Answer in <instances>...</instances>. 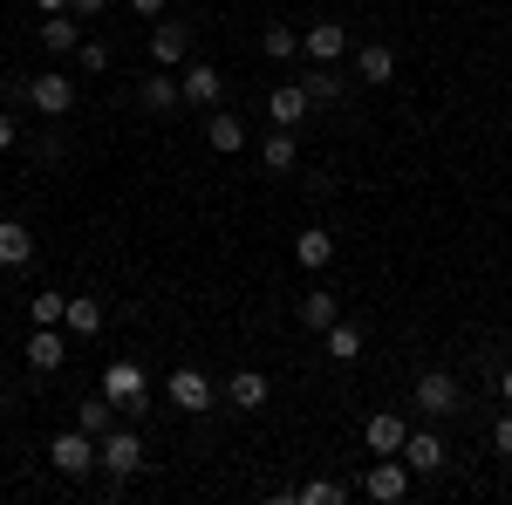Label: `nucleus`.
<instances>
[{
    "mask_svg": "<svg viewBox=\"0 0 512 505\" xmlns=\"http://www.w3.org/2000/svg\"><path fill=\"white\" fill-rule=\"evenodd\" d=\"M103 396H110V403H117L123 417H130V424H137V417H144V410H151V376H144V369H137V362H130V355H117V362H110V369H103Z\"/></svg>",
    "mask_w": 512,
    "mask_h": 505,
    "instance_id": "1",
    "label": "nucleus"
},
{
    "mask_svg": "<svg viewBox=\"0 0 512 505\" xmlns=\"http://www.w3.org/2000/svg\"><path fill=\"white\" fill-rule=\"evenodd\" d=\"M96 458H103L110 478H137V471H144V437H137L130 424L103 430V437H96Z\"/></svg>",
    "mask_w": 512,
    "mask_h": 505,
    "instance_id": "2",
    "label": "nucleus"
},
{
    "mask_svg": "<svg viewBox=\"0 0 512 505\" xmlns=\"http://www.w3.org/2000/svg\"><path fill=\"white\" fill-rule=\"evenodd\" d=\"M410 403H417L424 417H458V410H465V396H458V376H451V369H424L417 389H410Z\"/></svg>",
    "mask_w": 512,
    "mask_h": 505,
    "instance_id": "3",
    "label": "nucleus"
},
{
    "mask_svg": "<svg viewBox=\"0 0 512 505\" xmlns=\"http://www.w3.org/2000/svg\"><path fill=\"white\" fill-rule=\"evenodd\" d=\"M48 465L62 471V478H89V471L103 465V458H96V437H89V430H62V437H55V444H48Z\"/></svg>",
    "mask_w": 512,
    "mask_h": 505,
    "instance_id": "4",
    "label": "nucleus"
},
{
    "mask_svg": "<svg viewBox=\"0 0 512 505\" xmlns=\"http://www.w3.org/2000/svg\"><path fill=\"white\" fill-rule=\"evenodd\" d=\"M69 349H76V335H69V328H28V342H21V355H28V369H35V376H55V369L69 362Z\"/></svg>",
    "mask_w": 512,
    "mask_h": 505,
    "instance_id": "5",
    "label": "nucleus"
},
{
    "mask_svg": "<svg viewBox=\"0 0 512 505\" xmlns=\"http://www.w3.org/2000/svg\"><path fill=\"white\" fill-rule=\"evenodd\" d=\"M410 478H417V471L403 465V451H396V458H376V465H369V478H362V492H369L376 505H396L403 492H410Z\"/></svg>",
    "mask_w": 512,
    "mask_h": 505,
    "instance_id": "6",
    "label": "nucleus"
},
{
    "mask_svg": "<svg viewBox=\"0 0 512 505\" xmlns=\"http://www.w3.org/2000/svg\"><path fill=\"white\" fill-rule=\"evenodd\" d=\"M151 62L158 69H185L192 62V21H158L151 28Z\"/></svg>",
    "mask_w": 512,
    "mask_h": 505,
    "instance_id": "7",
    "label": "nucleus"
},
{
    "mask_svg": "<svg viewBox=\"0 0 512 505\" xmlns=\"http://www.w3.org/2000/svg\"><path fill=\"white\" fill-rule=\"evenodd\" d=\"M178 89H185V110H219V96H226V76H219L212 62H185Z\"/></svg>",
    "mask_w": 512,
    "mask_h": 505,
    "instance_id": "8",
    "label": "nucleus"
},
{
    "mask_svg": "<svg viewBox=\"0 0 512 505\" xmlns=\"http://www.w3.org/2000/svg\"><path fill=\"white\" fill-rule=\"evenodd\" d=\"M28 103L41 117H69L76 110V76H28Z\"/></svg>",
    "mask_w": 512,
    "mask_h": 505,
    "instance_id": "9",
    "label": "nucleus"
},
{
    "mask_svg": "<svg viewBox=\"0 0 512 505\" xmlns=\"http://www.w3.org/2000/svg\"><path fill=\"white\" fill-rule=\"evenodd\" d=\"M294 321H301L308 335H328V328L342 321V294H335V287H308L301 308H294Z\"/></svg>",
    "mask_w": 512,
    "mask_h": 505,
    "instance_id": "10",
    "label": "nucleus"
},
{
    "mask_svg": "<svg viewBox=\"0 0 512 505\" xmlns=\"http://www.w3.org/2000/svg\"><path fill=\"white\" fill-rule=\"evenodd\" d=\"M301 55H308V62H342V55H349V28H342V21L301 28Z\"/></svg>",
    "mask_w": 512,
    "mask_h": 505,
    "instance_id": "11",
    "label": "nucleus"
},
{
    "mask_svg": "<svg viewBox=\"0 0 512 505\" xmlns=\"http://www.w3.org/2000/svg\"><path fill=\"white\" fill-rule=\"evenodd\" d=\"M171 403H178L185 417H205V410H212V383H205V369H192V362L171 369Z\"/></svg>",
    "mask_w": 512,
    "mask_h": 505,
    "instance_id": "12",
    "label": "nucleus"
},
{
    "mask_svg": "<svg viewBox=\"0 0 512 505\" xmlns=\"http://www.w3.org/2000/svg\"><path fill=\"white\" fill-rule=\"evenodd\" d=\"M403 437H410V424H403L396 410H376V417L362 424V444H369L376 458H396V451H403Z\"/></svg>",
    "mask_w": 512,
    "mask_h": 505,
    "instance_id": "13",
    "label": "nucleus"
},
{
    "mask_svg": "<svg viewBox=\"0 0 512 505\" xmlns=\"http://www.w3.org/2000/svg\"><path fill=\"white\" fill-rule=\"evenodd\" d=\"M308 110H315V96H308L301 82H280L274 96H267V117H274L280 130H301V117H308Z\"/></svg>",
    "mask_w": 512,
    "mask_h": 505,
    "instance_id": "14",
    "label": "nucleus"
},
{
    "mask_svg": "<svg viewBox=\"0 0 512 505\" xmlns=\"http://www.w3.org/2000/svg\"><path fill=\"white\" fill-rule=\"evenodd\" d=\"M403 465H410V471H444V465H451V451H444L437 430H410V437H403Z\"/></svg>",
    "mask_w": 512,
    "mask_h": 505,
    "instance_id": "15",
    "label": "nucleus"
},
{
    "mask_svg": "<svg viewBox=\"0 0 512 505\" xmlns=\"http://www.w3.org/2000/svg\"><path fill=\"white\" fill-rule=\"evenodd\" d=\"M390 76H396V48H390V41H369V48H355V82L383 89Z\"/></svg>",
    "mask_w": 512,
    "mask_h": 505,
    "instance_id": "16",
    "label": "nucleus"
},
{
    "mask_svg": "<svg viewBox=\"0 0 512 505\" xmlns=\"http://www.w3.org/2000/svg\"><path fill=\"white\" fill-rule=\"evenodd\" d=\"M62 328H69L76 342L103 335V301H96V294H69V308H62Z\"/></svg>",
    "mask_w": 512,
    "mask_h": 505,
    "instance_id": "17",
    "label": "nucleus"
},
{
    "mask_svg": "<svg viewBox=\"0 0 512 505\" xmlns=\"http://www.w3.org/2000/svg\"><path fill=\"white\" fill-rule=\"evenodd\" d=\"M205 144H212L219 157H233L239 144H246V123H239L233 110H205Z\"/></svg>",
    "mask_w": 512,
    "mask_h": 505,
    "instance_id": "18",
    "label": "nucleus"
},
{
    "mask_svg": "<svg viewBox=\"0 0 512 505\" xmlns=\"http://www.w3.org/2000/svg\"><path fill=\"white\" fill-rule=\"evenodd\" d=\"M260 164H267L274 178H280V171H294V164H301V137L274 123V130H267V144H260Z\"/></svg>",
    "mask_w": 512,
    "mask_h": 505,
    "instance_id": "19",
    "label": "nucleus"
},
{
    "mask_svg": "<svg viewBox=\"0 0 512 505\" xmlns=\"http://www.w3.org/2000/svg\"><path fill=\"white\" fill-rule=\"evenodd\" d=\"M328 260H335V233H321V226H308V233H294V267L321 273Z\"/></svg>",
    "mask_w": 512,
    "mask_h": 505,
    "instance_id": "20",
    "label": "nucleus"
},
{
    "mask_svg": "<svg viewBox=\"0 0 512 505\" xmlns=\"http://www.w3.org/2000/svg\"><path fill=\"white\" fill-rule=\"evenodd\" d=\"M41 48H48V55H76L82 48V21L76 14H48V21H41Z\"/></svg>",
    "mask_w": 512,
    "mask_h": 505,
    "instance_id": "21",
    "label": "nucleus"
},
{
    "mask_svg": "<svg viewBox=\"0 0 512 505\" xmlns=\"http://www.w3.org/2000/svg\"><path fill=\"white\" fill-rule=\"evenodd\" d=\"M35 260V233L21 219H0V267H28Z\"/></svg>",
    "mask_w": 512,
    "mask_h": 505,
    "instance_id": "22",
    "label": "nucleus"
},
{
    "mask_svg": "<svg viewBox=\"0 0 512 505\" xmlns=\"http://www.w3.org/2000/svg\"><path fill=\"white\" fill-rule=\"evenodd\" d=\"M76 424L89 430V437H103V430H117V424H123V410L110 403V396H89V403H76Z\"/></svg>",
    "mask_w": 512,
    "mask_h": 505,
    "instance_id": "23",
    "label": "nucleus"
},
{
    "mask_svg": "<svg viewBox=\"0 0 512 505\" xmlns=\"http://www.w3.org/2000/svg\"><path fill=\"white\" fill-rule=\"evenodd\" d=\"M226 403H233V410H260V403H267V376H260V369H239L233 383H226Z\"/></svg>",
    "mask_w": 512,
    "mask_h": 505,
    "instance_id": "24",
    "label": "nucleus"
},
{
    "mask_svg": "<svg viewBox=\"0 0 512 505\" xmlns=\"http://www.w3.org/2000/svg\"><path fill=\"white\" fill-rule=\"evenodd\" d=\"M137 96H144V110H178V103H185L178 76H144V82H137Z\"/></svg>",
    "mask_w": 512,
    "mask_h": 505,
    "instance_id": "25",
    "label": "nucleus"
},
{
    "mask_svg": "<svg viewBox=\"0 0 512 505\" xmlns=\"http://www.w3.org/2000/svg\"><path fill=\"white\" fill-rule=\"evenodd\" d=\"M321 349L335 355V362H355V355H362V328H355V321H335V328L321 335Z\"/></svg>",
    "mask_w": 512,
    "mask_h": 505,
    "instance_id": "26",
    "label": "nucleus"
},
{
    "mask_svg": "<svg viewBox=\"0 0 512 505\" xmlns=\"http://www.w3.org/2000/svg\"><path fill=\"white\" fill-rule=\"evenodd\" d=\"M287 499H294V505H342V499H349V485H335V478H308V485L287 492Z\"/></svg>",
    "mask_w": 512,
    "mask_h": 505,
    "instance_id": "27",
    "label": "nucleus"
},
{
    "mask_svg": "<svg viewBox=\"0 0 512 505\" xmlns=\"http://www.w3.org/2000/svg\"><path fill=\"white\" fill-rule=\"evenodd\" d=\"M301 89H308L315 103H335V96H342V76H335V62H315V69L301 76Z\"/></svg>",
    "mask_w": 512,
    "mask_h": 505,
    "instance_id": "28",
    "label": "nucleus"
},
{
    "mask_svg": "<svg viewBox=\"0 0 512 505\" xmlns=\"http://www.w3.org/2000/svg\"><path fill=\"white\" fill-rule=\"evenodd\" d=\"M62 308H69V294H35L28 301V321L35 328H62Z\"/></svg>",
    "mask_w": 512,
    "mask_h": 505,
    "instance_id": "29",
    "label": "nucleus"
},
{
    "mask_svg": "<svg viewBox=\"0 0 512 505\" xmlns=\"http://www.w3.org/2000/svg\"><path fill=\"white\" fill-rule=\"evenodd\" d=\"M260 48H267V55H274V62H294V48H301V35H294V28H287V21H274V28H267V35H260Z\"/></svg>",
    "mask_w": 512,
    "mask_h": 505,
    "instance_id": "30",
    "label": "nucleus"
},
{
    "mask_svg": "<svg viewBox=\"0 0 512 505\" xmlns=\"http://www.w3.org/2000/svg\"><path fill=\"white\" fill-rule=\"evenodd\" d=\"M76 62L89 69V76H103V69H110V48H103V41H82V48H76Z\"/></svg>",
    "mask_w": 512,
    "mask_h": 505,
    "instance_id": "31",
    "label": "nucleus"
},
{
    "mask_svg": "<svg viewBox=\"0 0 512 505\" xmlns=\"http://www.w3.org/2000/svg\"><path fill=\"white\" fill-rule=\"evenodd\" d=\"M492 451H499V458H512V410L492 424Z\"/></svg>",
    "mask_w": 512,
    "mask_h": 505,
    "instance_id": "32",
    "label": "nucleus"
},
{
    "mask_svg": "<svg viewBox=\"0 0 512 505\" xmlns=\"http://www.w3.org/2000/svg\"><path fill=\"white\" fill-rule=\"evenodd\" d=\"M21 144V123H14V110H0V151H14Z\"/></svg>",
    "mask_w": 512,
    "mask_h": 505,
    "instance_id": "33",
    "label": "nucleus"
},
{
    "mask_svg": "<svg viewBox=\"0 0 512 505\" xmlns=\"http://www.w3.org/2000/svg\"><path fill=\"white\" fill-rule=\"evenodd\" d=\"M103 7H110V0H69V14H82V21H96Z\"/></svg>",
    "mask_w": 512,
    "mask_h": 505,
    "instance_id": "34",
    "label": "nucleus"
},
{
    "mask_svg": "<svg viewBox=\"0 0 512 505\" xmlns=\"http://www.w3.org/2000/svg\"><path fill=\"white\" fill-rule=\"evenodd\" d=\"M130 7H137L144 21H164V0H130Z\"/></svg>",
    "mask_w": 512,
    "mask_h": 505,
    "instance_id": "35",
    "label": "nucleus"
},
{
    "mask_svg": "<svg viewBox=\"0 0 512 505\" xmlns=\"http://www.w3.org/2000/svg\"><path fill=\"white\" fill-rule=\"evenodd\" d=\"M499 396H506V403H512V362H506V369H499Z\"/></svg>",
    "mask_w": 512,
    "mask_h": 505,
    "instance_id": "36",
    "label": "nucleus"
},
{
    "mask_svg": "<svg viewBox=\"0 0 512 505\" xmlns=\"http://www.w3.org/2000/svg\"><path fill=\"white\" fill-rule=\"evenodd\" d=\"M41 14H69V0H35Z\"/></svg>",
    "mask_w": 512,
    "mask_h": 505,
    "instance_id": "37",
    "label": "nucleus"
},
{
    "mask_svg": "<svg viewBox=\"0 0 512 505\" xmlns=\"http://www.w3.org/2000/svg\"><path fill=\"white\" fill-rule=\"evenodd\" d=\"M0 417H7V389H0Z\"/></svg>",
    "mask_w": 512,
    "mask_h": 505,
    "instance_id": "38",
    "label": "nucleus"
}]
</instances>
